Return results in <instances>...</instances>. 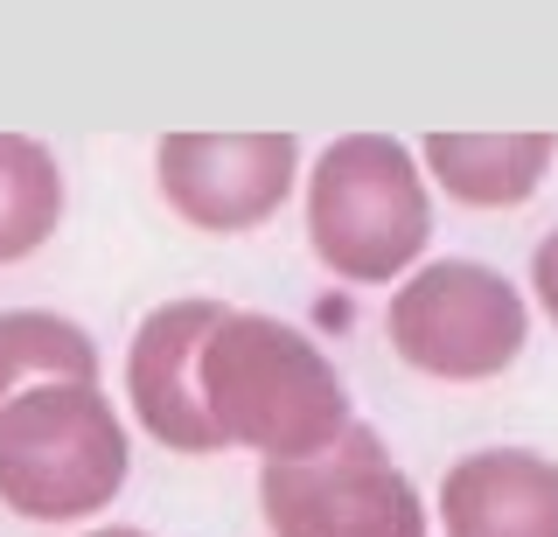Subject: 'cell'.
I'll use <instances>...</instances> for the list:
<instances>
[{
	"label": "cell",
	"instance_id": "cell-1",
	"mask_svg": "<svg viewBox=\"0 0 558 537\" xmlns=\"http://www.w3.org/2000/svg\"><path fill=\"white\" fill-rule=\"evenodd\" d=\"M203 405L223 447H244L258 461H314L356 426L322 342H307L279 315H238V307L203 350Z\"/></svg>",
	"mask_w": 558,
	"mask_h": 537
},
{
	"label": "cell",
	"instance_id": "cell-2",
	"mask_svg": "<svg viewBox=\"0 0 558 537\" xmlns=\"http://www.w3.org/2000/svg\"><path fill=\"white\" fill-rule=\"evenodd\" d=\"M433 237L426 161L391 133H342L307 168V245L349 286H391Z\"/></svg>",
	"mask_w": 558,
	"mask_h": 537
},
{
	"label": "cell",
	"instance_id": "cell-3",
	"mask_svg": "<svg viewBox=\"0 0 558 537\" xmlns=\"http://www.w3.org/2000/svg\"><path fill=\"white\" fill-rule=\"evenodd\" d=\"M126 426L98 385H28L0 405V510L84 524L126 489Z\"/></svg>",
	"mask_w": 558,
	"mask_h": 537
},
{
	"label": "cell",
	"instance_id": "cell-4",
	"mask_svg": "<svg viewBox=\"0 0 558 537\" xmlns=\"http://www.w3.org/2000/svg\"><path fill=\"white\" fill-rule=\"evenodd\" d=\"M384 335L398 363L440 385H482L502 377L531 342V307L523 293L482 258H433L418 266L384 307Z\"/></svg>",
	"mask_w": 558,
	"mask_h": 537
},
{
	"label": "cell",
	"instance_id": "cell-5",
	"mask_svg": "<svg viewBox=\"0 0 558 537\" xmlns=\"http://www.w3.org/2000/svg\"><path fill=\"white\" fill-rule=\"evenodd\" d=\"M258 510L272 537H426V502L371 426H349L314 461H266Z\"/></svg>",
	"mask_w": 558,
	"mask_h": 537
},
{
	"label": "cell",
	"instance_id": "cell-6",
	"mask_svg": "<svg viewBox=\"0 0 558 537\" xmlns=\"http://www.w3.org/2000/svg\"><path fill=\"white\" fill-rule=\"evenodd\" d=\"M161 203L189 231L238 237L279 217L301 182V141L293 133H168L154 147Z\"/></svg>",
	"mask_w": 558,
	"mask_h": 537
},
{
	"label": "cell",
	"instance_id": "cell-7",
	"mask_svg": "<svg viewBox=\"0 0 558 537\" xmlns=\"http://www.w3.org/2000/svg\"><path fill=\"white\" fill-rule=\"evenodd\" d=\"M231 307L223 301H161L126 342V398L133 419L147 426V440H161L168 454H223V432L209 426L203 405V350L223 328Z\"/></svg>",
	"mask_w": 558,
	"mask_h": 537
},
{
	"label": "cell",
	"instance_id": "cell-8",
	"mask_svg": "<svg viewBox=\"0 0 558 537\" xmlns=\"http://www.w3.org/2000/svg\"><path fill=\"white\" fill-rule=\"evenodd\" d=\"M447 537H558V461L531 447L461 454L440 481Z\"/></svg>",
	"mask_w": 558,
	"mask_h": 537
},
{
	"label": "cell",
	"instance_id": "cell-9",
	"mask_svg": "<svg viewBox=\"0 0 558 537\" xmlns=\"http://www.w3.org/2000/svg\"><path fill=\"white\" fill-rule=\"evenodd\" d=\"M551 133H426L418 161L468 210H517L551 175Z\"/></svg>",
	"mask_w": 558,
	"mask_h": 537
},
{
	"label": "cell",
	"instance_id": "cell-10",
	"mask_svg": "<svg viewBox=\"0 0 558 537\" xmlns=\"http://www.w3.org/2000/svg\"><path fill=\"white\" fill-rule=\"evenodd\" d=\"M28 385H98V342L70 315H43V307L0 315V405Z\"/></svg>",
	"mask_w": 558,
	"mask_h": 537
},
{
	"label": "cell",
	"instance_id": "cell-11",
	"mask_svg": "<svg viewBox=\"0 0 558 537\" xmlns=\"http://www.w3.org/2000/svg\"><path fill=\"white\" fill-rule=\"evenodd\" d=\"M63 223V168L28 133H0V266H22Z\"/></svg>",
	"mask_w": 558,
	"mask_h": 537
},
{
	"label": "cell",
	"instance_id": "cell-12",
	"mask_svg": "<svg viewBox=\"0 0 558 537\" xmlns=\"http://www.w3.org/2000/svg\"><path fill=\"white\" fill-rule=\"evenodd\" d=\"M531 293H537V307L558 321V231L531 252Z\"/></svg>",
	"mask_w": 558,
	"mask_h": 537
},
{
	"label": "cell",
	"instance_id": "cell-13",
	"mask_svg": "<svg viewBox=\"0 0 558 537\" xmlns=\"http://www.w3.org/2000/svg\"><path fill=\"white\" fill-rule=\"evenodd\" d=\"M84 537H147V530H126V524H112V530H84Z\"/></svg>",
	"mask_w": 558,
	"mask_h": 537
}]
</instances>
